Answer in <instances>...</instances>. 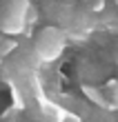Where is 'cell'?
Returning a JSON list of instances; mask_svg holds the SVG:
<instances>
[{
    "label": "cell",
    "instance_id": "obj_1",
    "mask_svg": "<svg viewBox=\"0 0 118 122\" xmlns=\"http://www.w3.org/2000/svg\"><path fill=\"white\" fill-rule=\"evenodd\" d=\"M102 98H105V109L118 111V80H109L102 87Z\"/></svg>",
    "mask_w": 118,
    "mask_h": 122
},
{
    "label": "cell",
    "instance_id": "obj_2",
    "mask_svg": "<svg viewBox=\"0 0 118 122\" xmlns=\"http://www.w3.org/2000/svg\"><path fill=\"white\" fill-rule=\"evenodd\" d=\"M83 93L87 96V100H91L94 104H98L105 109V98H102V89L98 87H91V84H83Z\"/></svg>",
    "mask_w": 118,
    "mask_h": 122
},
{
    "label": "cell",
    "instance_id": "obj_3",
    "mask_svg": "<svg viewBox=\"0 0 118 122\" xmlns=\"http://www.w3.org/2000/svg\"><path fill=\"white\" fill-rule=\"evenodd\" d=\"M18 47V40H9V38H0V58L9 56L13 49Z\"/></svg>",
    "mask_w": 118,
    "mask_h": 122
},
{
    "label": "cell",
    "instance_id": "obj_4",
    "mask_svg": "<svg viewBox=\"0 0 118 122\" xmlns=\"http://www.w3.org/2000/svg\"><path fill=\"white\" fill-rule=\"evenodd\" d=\"M62 122H83L76 113H71V111H65V116H62Z\"/></svg>",
    "mask_w": 118,
    "mask_h": 122
},
{
    "label": "cell",
    "instance_id": "obj_5",
    "mask_svg": "<svg viewBox=\"0 0 118 122\" xmlns=\"http://www.w3.org/2000/svg\"><path fill=\"white\" fill-rule=\"evenodd\" d=\"M105 5H107L105 0H94V5H91V9H94V11H102V9H105Z\"/></svg>",
    "mask_w": 118,
    "mask_h": 122
},
{
    "label": "cell",
    "instance_id": "obj_6",
    "mask_svg": "<svg viewBox=\"0 0 118 122\" xmlns=\"http://www.w3.org/2000/svg\"><path fill=\"white\" fill-rule=\"evenodd\" d=\"M116 2H118V0H116Z\"/></svg>",
    "mask_w": 118,
    "mask_h": 122
},
{
    "label": "cell",
    "instance_id": "obj_7",
    "mask_svg": "<svg viewBox=\"0 0 118 122\" xmlns=\"http://www.w3.org/2000/svg\"><path fill=\"white\" fill-rule=\"evenodd\" d=\"M116 64H118V62H116Z\"/></svg>",
    "mask_w": 118,
    "mask_h": 122
}]
</instances>
